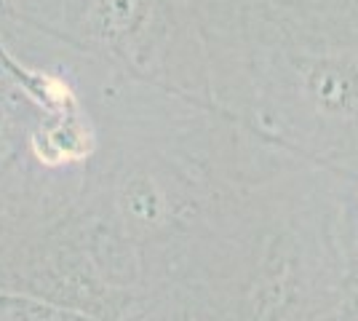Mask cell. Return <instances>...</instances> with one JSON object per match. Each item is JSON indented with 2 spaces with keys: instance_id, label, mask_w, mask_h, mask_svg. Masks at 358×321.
<instances>
[{
  "instance_id": "2",
  "label": "cell",
  "mask_w": 358,
  "mask_h": 321,
  "mask_svg": "<svg viewBox=\"0 0 358 321\" xmlns=\"http://www.w3.org/2000/svg\"><path fill=\"white\" fill-rule=\"evenodd\" d=\"M348 177L302 155L262 177L193 281L158 300L187 321H337Z\"/></svg>"
},
{
  "instance_id": "1",
  "label": "cell",
  "mask_w": 358,
  "mask_h": 321,
  "mask_svg": "<svg viewBox=\"0 0 358 321\" xmlns=\"http://www.w3.org/2000/svg\"><path fill=\"white\" fill-rule=\"evenodd\" d=\"M211 102L321 166L358 171V0H185Z\"/></svg>"
},
{
  "instance_id": "3",
  "label": "cell",
  "mask_w": 358,
  "mask_h": 321,
  "mask_svg": "<svg viewBox=\"0 0 358 321\" xmlns=\"http://www.w3.org/2000/svg\"><path fill=\"white\" fill-rule=\"evenodd\" d=\"M59 27L78 51L120 76L211 102L206 62L185 0H62Z\"/></svg>"
},
{
  "instance_id": "6",
  "label": "cell",
  "mask_w": 358,
  "mask_h": 321,
  "mask_svg": "<svg viewBox=\"0 0 358 321\" xmlns=\"http://www.w3.org/2000/svg\"><path fill=\"white\" fill-rule=\"evenodd\" d=\"M0 129H3V110H0Z\"/></svg>"
},
{
  "instance_id": "8",
  "label": "cell",
  "mask_w": 358,
  "mask_h": 321,
  "mask_svg": "<svg viewBox=\"0 0 358 321\" xmlns=\"http://www.w3.org/2000/svg\"><path fill=\"white\" fill-rule=\"evenodd\" d=\"M356 321H358V319H356Z\"/></svg>"
},
{
  "instance_id": "7",
  "label": "cell",
  "mask_w": 358,
  "mask_h": 321,
  "mask_svg": "<svg viewBox=\"0 0 358 321\" xmlns=\"http://www.w3.org/2000/svg\"><path fill=\"white\" fill-rule=\"evenodd\" d=\"M3 3H8V0H0V6H3Z\"/></svg>"
},
{
  "instance_id": "4",
  "label": "cell",
  "mask_w": 358,
  "mask_h": 321,
  "mask_svg": "<svg viewBox=\"0 0 358 321\" xmlns=\"http://www.w3.org/2000/svg\"><path fill=\"white\" fill-rule=\"evenodd\" d=\"M358 319V222L348 220L345 212V276H343V300L337 321Z\"/></svg>"
},
{
  "instance_id": "5",
  "label": "cell",
  "mask_w": 358,
  "mask_h": 321,
  "mask_svg": "<svg viewBox=\"0 0 358 321\" xmlns=\"http://www.w3.org/2000/svg\"><path fill=\"white\" fill-rule=\"evenodd\" d=\"M35 11L48 14V19H54L57 24H62V0H27Z\"/></svg>"
}]
</instances>
